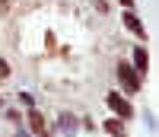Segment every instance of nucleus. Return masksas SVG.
Here are the masks:
<instances>
[{
    "label": "nucleus",
    "instance_id": "nucleus-1",
    "mask_svg": "<svg viewBox=\"0 0 159 137\" xmlns=\"http://www.w3.org/2000/svg\"><path fill=\"white\" fill-rule=\"evenodd\" d=\"M118 77H121V83H124L130 92L140 89V77H137V70H134L130 64H118Z\"/></svg>",
    "mask_w": 159,
    "mask_h": 137
},
{
    "label": "nucleus",
    "instance_id": "nucleus-2",
    "mask_svg": "<svg viewBox=\"0 0 159 137\" xmlns=\"http://www.w3.org/2000/svg\"><path fill=\"white\" fill-rule=\"evenodd\" d=\"M108 105H111V108H115V112L121 115V118H127V115H130V105H127V102H124L118 92H111V96H108Z\"/></svg>",
    "mask_w": 159,
    "mask_h": 137
},
{
    "label": "nucleus",
    "instance_id": "nucleus-3",
    "mask_svg": "<svg viewBox=\"0 0 159 137\" xmlns=\"http://www.w3.org/2000/svg\"><path fill=\"white\" fill-rule=\"evenodd\" d=\"M124 26L130 32H137V35H143V26H140V19L134 16V13H124Z\"/></svg>",
    "mask_w": 159,
    "mask_h": 137
},
{
    "label": "nucleus",
    "instance_id": "nucleus-4",
    "mask_svg": "<svg viewBox=\"0 0 159 137\" xmlns=\"http://www.w3.org/2000/svg\"><path fill=\"white\" fill-rule=\"evenodd\" d=\"M105 131L115 134V137H121V134H124V125H121L118 118H111V121H105Z\"/></svg>",
    "mask_w": 159,
    "mask_h": 137
},
{
    "label": "nucleus",
    "instance_id": "nucleus-5",
    "mask_svg": "<svg viewBox=\"0 0 159 137\" xmlns=\"http://www.w3.org/2000/svg\"><path fill=\"white\" fill-rule=\"evenodd\" d=\"M134 61H137L140 70H147V64H150V58H147V51H143V48H137V51H134Z\"/></svg>",
    "mask_w": 159,
    "mask_h": 137
},
{
    "label": "nucleus",
    "instance_id": "nucleus-6",
    "mask_svg": "<svg viewBox=\"0 0 159 137\" xmlns=\"http://www.w3.org/2000/svg\"><path fill=\"white\" fill-rule=\"evenodd\" d=\"M29 125H32V131H42V115L32 112V115H29Z\"/></svg>",
    "mask_w": 159,
    "mask_h": 137
},
{
    "label": "nucleus",
    "instance_id": "nucleus-7",
    "mask_svg": "<svg viewBox=\"0 0 159 137\" xmlns=\"http://www.w3.org/2000/svg\"><path fill=\"white\" fill-rule=\"evenodd\" d=\"M121 3H124V7H130V3H134V0H121Z\"/></svg>",
    "mask_w": 159,
    "mask_h": 137
},
{
    "label": "nucleus",
    "instance_id": "nucleus-8",
    "mask_svg": "<svg viewBox=\"0 0 159 137\" xmlns=\"http://www.w3.org/2000/svg\"><path fill=\"white\" fill-rule=\"evenodd\" d=\"M42 137H48V134H42Z\"/></svg>",
    "mask_w": 159,
    "mask_h": 137
}]
</instances>
